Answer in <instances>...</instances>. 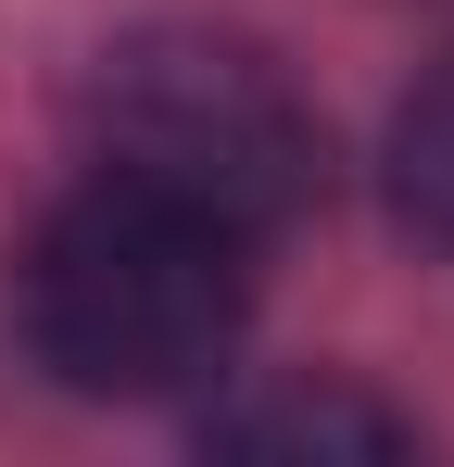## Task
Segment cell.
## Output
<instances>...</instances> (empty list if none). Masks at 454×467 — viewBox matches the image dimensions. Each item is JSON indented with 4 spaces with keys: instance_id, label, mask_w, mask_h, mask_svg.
I'll use <instances>...</instances> for the list:
<instances>
[{
    "instance_id": "3957f363",
    "label": "cell",
    "mask_w": 454,
    "mask_h": 467,
    "mask_svg": "<svg viewBox=\"0 0 454 467\" xmlns=\"http://www.w3.org/2000/svg\"><path fill=\"white\" fill-rule=\"evenodd\" d=\"M202 442L215 455H417V417H391V404H366V391H253V404H227V417H202Z\"/></svg>"
},
{
    "instance_id": "7a4b0ae2",
    "label": "cell",
    "mask_w": 454,
    "mask_h": 467,
    "mask_svg": "<svg viewBox=\"0 0 454 467\" xmlns=\"http://www.w3.org/2000/svg\"><path fill=\"white\" fill-rule=\"evenodd\" d=\"M88 164L151 177V190L227 215L240 240L303 228L315 190H328V140H315L303 88L265 51L202 38V26H151L127 51H101V77H88Z\"/></svg>"
},
{
    "instance_id": "6da1fadb",
    "label": "cell",
    "mask_w": 454,
    "mask_h": 467,
    "mask_svg": "<svg viewBox=\"0 0 454 467\" xmlns=\"http://www.w3.org/2000/svg\"><path fill=\"white\" fill-rule=\"evenodd\" d=\"M253 253L265 240H240L227 215L88 164L13 265V328L88 404H164V391H202L240 354Z\"/></svg>"
},
{
    "instance_id": "277c9868",
    "label": "cell",
    "mask_w": 454,
    "mask_h": 467,
    "mask_svg": "<svg viewBox=\"0 0 454 467\" xmlns=\"http://www.w3.org/2000/svg\"><path fill=\"white\" fill-rule=\"evenodd\" d=\"M391 202H404V228L454 265V51L404 88V114H391Z\"/></svg>"
}]
</instances>
